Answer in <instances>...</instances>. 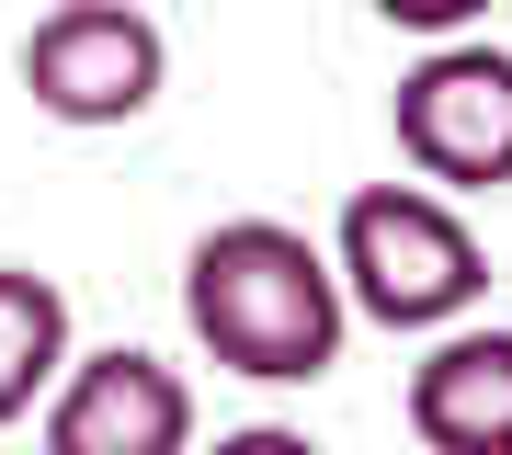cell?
Returning <instances> with one entry per match:
<instances>
[{
	"instance_id": "6da1fadb",
	"label": "cell",
	"mask_w": 512,
	"mask_h": 455,
	"mask_svg": "<svg viewBox=\"0 0 512 455\" xmlns=\"http://www.w3.org/2000/svg\"><path fill=\"white\" fill-rule=\"evenodd\" d=\"M183 319L239 387H319L353 342V296L330 273V239L285 217H217L183 251Z\"/></svg>"
},
{
	"instance_id": "7a4b0ae2",
	"label": "cell",
	"mask_w": 512,
	"mask_h": 455,
	"mask_svg": "<svg viewBox=\"0 0 512 455\" xmlns=\"http://www.w3.org/2000/svg\"><path fill=\"white\" fill-rule=\"evenodd\" d=\"M330 273L376 330H444L490 296V251L433 182H353L330 217Z\"/></svg>"
},
{
	"instance_id": "3957f363",
	"label": "cell",
	"mask_w": 512,
	"mask_h": 455,
	"mask_svg": "<svg viewBox=\"0 0 512 455\" xmlns=\"http://www.w3.org/2000/svg\"><path fill=\"white\" fill-rule=\"evenodd\" d=\"M387 126H399V160L433 182V194H501L512 182V46L467 35H421L410 80L387 91Z\"/></svg>"
},
{
	"instance_id": "277c9868",
	"label": "cell",
	"mask_w": 512,
	"mask_h": 455,
	"mask_svg": "<svg viewBox=\"0 0 512 455\" xmlns=\"http://www.w3.org/2000/svg\"><path fill=\"white\" fill-rule=\"evenodd\" d=\"M23 91L57 126H137L171 91V35L137 12V0H57V12L23 35Z\"/></svg>"
},
{
	"instance_id": "5b68a950",
	"label": "cell",
	"mask_w": 512,
	"mask_h": 455,
	"mask_svg": "<svg viewBox=\"0 0 512 455\" xmlns=\"http://www.w3.org/2000/svg\"><path fill=\"white\" fill-rule=\"evenodd\" d=\"M46 444L57 455H183L194 444V387L183 364L114 342V353H69L46 387Z\"/></svg>"
},
{
	"instance_id": "8992f818",
	"label": "cell",
	"mask_w": 512,
	"mask_h": 455,
	"mask_svg": "<svg viewBox=\"0 0 512 455\" xmlns=\"http://www.w3.org/2000/svg\"><path fill=\"white\" fill-rule=\"evenodd\" d=\"M421 353L410 364V387H399V421H410V444H433V455H512V330L490 319H444V330H421Z\"/></svg>"
},
{
	"instance_id": "52a82bcc",
	"label": "cell",
	"mask_w": 512,
	"mask_h": 455,
	"mask_svg": "<svg viewBox=\"0 0 512 455\" xmlns=\"http://www.w3.org/2000/svg\"><path fill=\"white\" fill-rule=\"evenodd\" d=\"M57 364H69V296H57L46 273L0 262V433H12L23 410H46Z\"/></svg>"
},
{
	"instance_id": "ba28073f",
	"label": "cell",
	"mask_w": 512,
	"mask_h": 455,
	"mask_svg": "<svg viewBox=\"0 0 512 455\" xmlns=\"http://www.w3.org/2000/svg\"><path fill=\"white\" fill-rule=\"evenodd\" d=\"M365 12L399 35H467V23H490V0H365Z\"/></svg>"
}]
</instances>
